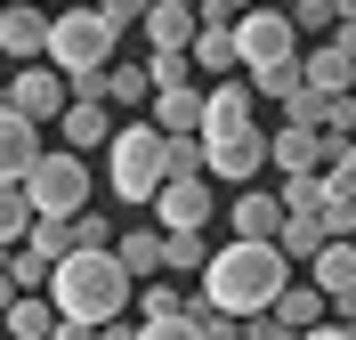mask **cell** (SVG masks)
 Returning a JSON list of instances; mask_svg holds the SVG:
<instances>
[{
	"instance_id": "6da1fadb",
	"label": "cell",
	"mask_w": 356,
	"mask_h": 340,
	"mask_svg": "<svg viewBox=\"0 0 356 340\" xmlns=\"http://www.w3.org/2000/svg\"><path fill=\"white\" fill-rule=\"evenodd\" d=\"M291 284V259L275 243H219L211 251V268H202V300L211 308H227V316H267L275 308V292Z\"/></svg>"
},
{
	"instance_id": "7a4b0ae2",
	"label": "cell",
	"mask_w": 356,
	"mask_h": 340,
	"mask_svg": "<svg viewBox=\"0 0 356 340\" xmlns=\"http://www.w3.org/2000/svg\"><path fill=\"white\" fill-rule=\"evenodd\" d=\"M49 300H57V316H73V324H113L138 300V275L122 268L113 251H65V259L49 268Z\"/></svg>"
},
{
	"instance_id": "3957f363",
	"label": "cell",
	"mask_w": 356,
	"mask_h": 340,
	"mask_svg": "<svg viewBox=\"0 0 356 340\" xmlns=\"http://www.w3.org/2000/svg\"><path fill=\"white\" fill-rule=\"evenodd\" d=\"M106 179H113V203H154L162 179H170V138L154 122H130V130L106 138Z\"/></svg>"
},
{
	"instance_id": "277c9868",
	"label": "cell",
	"mask_w": 356,
	"mask_h": 340,
	"mask_svg": "<svg viewBox=\"0 0 356 340\" xmlns=\"http://www.w3.org/2000/svg\"><path fill=\"white\" fill-rule=\"evenodd\" d=\"M113 41H122V24L97 17V8H57V17H49V65L65 73V81L73 73H106Z\"/></svg>"
},
{
	"instance_id": "5b68a950",
	"label": "cell",
	"mask_w": 356,
	"mask_h": 340,
	"mask_svg": "<svg viewBox=\"0 0 356 340\" xmlns=\"http://www.w3.org/2000/svg\"><path fill=\"white\" fill-rule=\"evenodd\" d=\"M89 154H73V146H49L33 170H24V203H33V219H73V211H89Z\"/></svg>"
},
{
	"instance_id": "8992f818",
	"label": "cell",
	"mask_w": 356,
	"mask_h": 340,
	"mask_svg": "<svg viewBox=\"0 0 356 340\" xmlns=\"http://www.w3.org/2000/svg\"><path fill=\"white\" fill-rule=\"evenodd\" d=\"M235 49H243V73H267V65H284V57H300L291 8H243L235 17Z\"/></svg>"
},
{
	"instance_id": "52a82bcc",
	"label": "cell",
	"mask_w": 356,
	"mask_h": 340,
	"mask_svg": "<svg viewBox=\"0 0 356 340\" xmlns=\"http://www.w3.org/2000/svg\"><path fill=\"white\" fill-rule=\"evenodd\" d=\"M202 170H211V179H235V186H251V170H267V130H259V122L211 130V138H202Z\"/></svg>"
},
{
	"instance_id": "ba28073f",
	"label": "cell",
	"mask_w": 356,
	"mask_h": 340,
	"mask_svg": "<svg viewBox=\"0 0 356 340\" xmlns=\"http://www.w3.org/2000/svg\"><path fill=\"white\" fill-rule=\"evenodd\" d=\"M146 211H154L162 235H202L211 227V179H162V195Z\"/></svg>"
},
{
	"instance_id": "9c48e42d",
	"label": "cell",
	"mask_w": 356,
	"mask_h": 340,
	"mask_svg": "<svg viewBox=\"0 0 356 340\" xmlns=\"http://www.w3.org/2000/svg\"><path fill=\"white\" fill-rule=\"evenodd\" d=\"M8 106H17L24 122H49V113H65V106H73V81L49 65V57H41V65H17V81H8Z\"/></svg>"
},
{
	"instance_id": "30bf717a",
	"label": "cell",
	"mask_w": 356,
	"mask_h": 340,
	"mask_svg": "<svg viewBox=\"0 0 356 340\" xmlns=\"http://www.w3.org/2000/svg\"><path fill=\"white\" fill-rule=\"evenodd\" d=\"M0 57H17V65L49 57V8L41 0H0Z\"/></svg>"
},
{
	"instance_id": "8fae6325",
	"label": "cell",
	"mask_w": 356,
	"mask_h": 340,
	"mask_svg": "<svg viewBox=\"0 0 356 340\" xmlns=\"http://www.w3.org/2000/svg\"><path fill=\"white\" fill-rule=\"evenodd\" d=\"M41 162V122H24L0 90V186H24V170Z\"/></svg>"
},
{
	"instance_id": "7c38bea8",
	"label": "cell",
	"mask_w": 356,
	"mask_h": 340,
	"mask_svg": "<svg viewBox=\"0 0 356 340\" xmlns=\"http://www.w3.org/2000/svg\"><path fill=\"white\" fill-rule=\"evenodd\" d=\"M267 170H332V138L316 122H284L267 138Z\"/></svg>"
},
{
	"instance_id": "4fadbf2b",
	"label": "cell",
	"mask_w": 356,
	"mask_h": 340,
	"mask_svg": "<svg viewBox=\"0 0 356 340\" xmlns=\"http://www.w3.org/2000/svg\"><path fill=\"white\" fill-rule=\"evenodd\" d=\"M195 49H186V57H195V65L202 73H219V81H227V73H243V49H235V17H219V8H195Z\"/></svg>"
},
{
	"instance_id": "5bb4252c",
	"label": "cell",
	"mask_w": 356,
	"mask_h": 340,
	"mask_svg": "<svg viewBox=\"0 0 356 340\" xmlns=\"http://www.w3.org/2000/svg\"><path fill=\"white\" fill-rule=\"evenodd\" d=\"M146 122H154L162 138H202V90H195V81H178V90H154Z\"/></svg>"
},
{
	"instance_id": "9a60e30c",
	"label": "cell",
	"mask_w": 356,
	"mask_h": 340,
	"mask_svg": "<svg viewBox=\"0 0 356 340\" xmlns=\"http://www.w3.org/2000/svg\"><path fill=\"white\" fill-rule=\"evenodd\" d=\"M300 65H308V90H316V97L356 90V49H340V41H308V49H300Z\"/></svg>"
},
{
	"instance_id": "2e32d148",
	"label": "cell",
	"mask_w": 356,
	"mask_h": 340,
	"mask_svg": "<svg viewBox=\"0 0 356 340\" xmlns=\"http://www.w3.org/2000/svg\"><path fill=\"white\" fill-rule=\"evenodd\" d=\"M195 8H178V0H154L146 17H138V33H146V49H195Z\"/></svg>"
},
{
	"instance_id": "e0dca14e",
	"label": "cell",
	"mask_w": 356,
	"mask_h": 340,
	"mask_svg": "<svg viewBox=\"0 0 356 340\" xmlns=\"http://www.w3.org/2000/svg\"><path fill=\"white\" fill-rule=\"evenodd\" d=\"M332 316V300L316 292L308 275H300V284H284V292H275V324H284V332H316V324Z\"/></svg>"
},
{
	"instance_id": "ac0fdd59",
	"label": "cell",
	"mask_w": 356,
	"mask_h": 340,
	"mask_svg": "<svg viewBox=\"0 0 356 340\" xmlns=\"http://www.w3.org/2000/svg\"><path fill=\"white\" fill-rule=\"evenodd\" d=\"M308 284H316L324 300H348V292H356V243H324V251L308 259Z\"/></svg>"
},
{
	"instance_id": "d6986e66",
	"label": "cell",
	"mask_w": 356,
	"mask_h": 340,
	"mask_svg": "<svg viewBox=\"0 0 356 340\" xmlns=\"http://www.w3.org/2000/svg\"><path fill=\"white\" fill-rule=\"evenodd\" d=\"M275 227H284V203L259 195V186H243V195H235V235H243V243H275Z\"/></svg>"
},
{
	"instance_id": "ffe728a7",
	"label": "cell",
	"mask_w": 356,
	"mask_h": 340,
	"mask_svg": "<svg viewBox=\"0 0 356 340\" xmlns=\"http://www.w3.org/2000/svg\"><path fill=\"white\" fill-rule=\"evenodd\" d=\"M130 308H138V324H154V316H195L202 300H186V292H178V275H146Z\"/></svg>"
},
{
	"instance_id": "44dd1931",
	"label": "cell",
	"mask_w": 356,
	"mask_h": 340,
	"mask_svg": "<svg viewBox=\"0 0 356 340\" xmlns=\"http://www.w3.org/2000/svg\"><path fill=\"white\" fill-rule=\"evenodd\" d=\"M113 259L146 284V275H162V227H130V235H113Z\"/></svg>"
},
{
	"instance_id": "7402d4cb",
	"label": "cell",
	"mask_w": 356,
	"mask_h": 340,
	"mask_svg": "<svg viewBox=\"0 0 356 340\" xmlns=\"http://www.w3.org/2000/svg\"><path fill=\"white\" fill-rule=\"evenodd\" d=\"M275 251L308 268L316 251H324V219H316V211H284V227H275Z\"/></svg>"
},
{
	"instance_id": "603a6c76",
	"label": "cell",
	"mask_w": 356,
	"mask_h": 340,
	"mask_svg": "<svg viewBox=\"0 0 356 340\" xmlns=\"http://www.w3.org/2000/svg\"><path fill=\"white\" fill-rule=\"evenodd\" d=\"M57 130H65L73 154H89V146H106V138H113V113H106V106H65V113H57Z\"/></svg>"
},
{
	"instance_id": "cb8c5ba5",
	"label": "cell",
	"mask_w": 356,
	"mask_h": 340,
	"mask_svg": "<svg viewBox=\"0 0 356 340\" xmlns=\"http://www.w3.org/2000/svg\"><path fill=\"white\" fill-rule=\"evenodd\" d=\"M8 340H49L57 332V300H41V292H17V308H8Z\"/></svg>"
},
{
	"instance_id": "d4e9b609",
	"label": "cell",
	"mask_w": 356,
	"mask_h": 340,
	"mask_svg": "<svg viewBox=\"0 0 356 340\" xmlns=\"http://www.w3.org/2000/svg\"><path fill=\"white\" fill-rule=\"evenodd\" d=\"M106 106H154V73L146 65H106Z\"/></svg>"
},
{
	"instance_id": "484cf974",
	"label": "cell",
	"mask_w": 356,
	"mask_h": 340,
	"mask_svg": "<svg viewBox=\"0 0 356 340\" xmlns=\"http://www.w3.org/2000/svg\"><path fill=\"white\" fill-rule=\"evenodd\" d=\"M202 268H211L202 235H162V275H202Z\"/></svg>"
},
{
	"instance_id": "4316f807",
	"label": "cell",
	"mask_w": 356,
	"mask_h": 340,
	"mask_svg": "<svg viewBox=\"0 0 356 340\" xmlns=\"http://www.w3.org/2000/svg\"><path fill=\"white\" fill-rule=\"evenodd\" d=\"M316 130L332 138V146H340V138H356V90H332V97H316Z\"/></svg>"
},
{
	"instance_id": "83f0119b",
	"label": "cell",
	"mask_w": 356,
	"mask_h": 340,
	"mask_svg": "<svg viewBox=\"0 0 356 340\" xmlns=\"http://www.w3.org/2000/svg\"><path fill=\"white\" fill-rule=\"evenodd\" d=\"M251 90H259V97H284V106H291V97L308 90V65H300V57H284V65H267V73H251Z\"/></svg>"
},
{
	"instance_id": "f1b7e54d",
	"label": "cell",
	"mask_w": 356,
	"mask_h": 340,
	"mask_svg": "<svg viewBox=\"0 0 356 340\" xmlns=\"http://www.w3.org/2000/svg\"><path fill=\"white\" fill-rule=\"evenodd\" d=\"M275 203H284V211H324V170H284Z\"/></svg>"
},
{
	"instance_id": "f546056e",
	"label": "cell",
	"mask_w": 356,
	"mask_h": 340,
	"mask_svg": "<svg viewBox=\"0 0 356 340\" xmlns=\"http://www.w3.org/2000/svg\"><path fill=\"white\" fill-rule=\"evenodd\" d=\"M324 243H356V195H332V179H324Z\"/></svg>"
},
{
	"instance_id": "4dcf8cb0",
	"label": "cell",
	"mask_w": 356,
	"mask_h": 340,
	"mask_svg": "<svg viewBox=\"0 0 356 340\" xmlns=\"http://www.w3.org/2000/svg\"><path fill=\"white\" fill-rule=\"evenodd\" d=\"M24 227H33L24 186H0V251H17V243H24Z\"/></svg>"
},
{
	"instance_id": "1f68e13d",
	"label": "cell",
	"mask_w": 356,
	"mask_h": 340,
	"mask_svg": "<svg viewBox=\"0 0 356 340\" xmlns=\"http://www.w3.org/2000/svg\"><path fill=\"white\" fill-rule=\"evenodd\" d=\"M24 243L41 251L49 268H57V259H65V251H73V219H33V227H24Z\"/></svg>"
},
{
	"instance_id": "d6a6232c",
	"label": "cell",
	"mask_w": 356,
	"mask_h": 340,
	"mask_svg": "<svg viewBox=\"0 0 356 340\" xmlns=\"http://www.w3.org/2000/svg\"><path fill=\"white\" fill-rule=\"evenodd\" d=\"M0 259H8V275H17V292H49V259L33 243H17V251H0Z\"/></svg>"
},
{
	"instance_id": "836d02e7",
	"label": "cell",
	"mask_w": 356,
	"mask_h": 340,
	"mask_svg": "<svg viewBox=\"0 0 356 340\" xmlns=\"http://www.w3.org/2000/svg\"><path fill=\"white\" fill-rule=\"evenodd\" d=\"M146 73H154V90H178V81L195 73V57H186V49H146Z\"/></svg>"
},
{
	"instance_id": "e575fe53",
	"label": "cell",
	"mask_w": 356,
	"mask_h": 340,
	"mask_svg": "<svg viewBox=\"0 0 356 340\" xmlns=\"http://www.w3.org/2000/svg\"><path fill=\"white\" fill-rule=\"evenodd\" d=\"M73 251H113V227L97 211H73Z\"/></svg>"
},
{
	"instance_id": "d590c367",
	"label": "cell",
	"mask_w": 356,
	"mask_h": 340,
	"mask_svg": "<svg viewBox=\"0 0 356 340\" xmlns=\"http://www.w3.org/2000/svg\"><path fill=\"white\" fill-rule=\"evenodd\" d=\"M324 179H332V195H356V138L332 146V170H324Z\"/></svg>"
},
{
	"instance_id": "8d00e7d4",
	"label": "cell",
	"mask_w": 356,
	"mask_h": 340,
	"mask_svg": "<svg viewBox=\"0 0 356 340\" xmlns=\"http://www.w3.org/2000/svg\"><path fill=\"white\" fill-rule=\"evenodd\" d=\"M291 24H300V33H332L340 8H332V0H300V8H291Z\"/></svg>"
},
{
	"instance_id": "74e56055",
	"label": "cell",
	"mask_w": 356,
	"mask_h": 340,
	"mask_svg": "<svg viewBox=\"0 0 356 340\" xmlns=\"http://www.w3.org/2000/svg\"><path fill=\"white\" fill-rule=\"evenodd\" d=\"M138 340H202L195 316H154V324H138Z\"/></svg>"
},
{
	"instance_id": "f35d334b",
	"label": "cell",
	"mask_w": 356,
	"mask_h": 340,
	"mask_svg": "<svg viewBox=\"0 0 356 340\" xmlns=\"http://www.w3.org/2000/svg\"><path fill=\"white\" fill-rule=\"evenodd\" d=\"M243 340H300V332H284V324H275V308H267V316H243Z\"/></svg>"
},
{
	"instance_id": "ab89813d",
	"label": "cell",
	"mask_w": 356,
	"mask_h": 340,
	"mask_svg": "<svg viewBox=\"0 0 356 340\" xmlns=\"http://www.w3.org/2000/svg\"><path fill=\"white\" fill-rule=\"evenodd\" d=\"M146 8H154V0H97V17H113V24H138Z\"/></svg>"
},
{
	"instance_id": "60d3db41",
	"label": "cell",
	"mask_w": 356,
	"mask_h": 340,
	"mask_svg": "<svg viewBox=\"0 0 356 340\" xmlns=\"http://www.w3.org/2000/svg\"><path fill=\"white\" fill-rule=\"evenodd\" d=\"M300 340H356V332H348V324H340V316H324V324H316V332H300Z\"/></svg>"
},
{
	"instance_id": "b9f144b4",
	"label": "cell",
	"mask_w": 356,
	"mask_h": 340,
	"mask_svg": "<svg viewBox=\"0 0 356 340\" xmlns=\"http://www.w3.org/2000/svg\"><path fill=\"white\" fill-rule=\"evenodd\" d=\"M89 340H138V324H122V316H113V324H97Z\"/></svg>"
},
{
	"instance_id": "7bdbcfd3",
	"label": "cell",
	"mask_w": 356,
	"mask_h": 340,
	"mask_svg": "<svg viewBox=\"0 0 356 340\" xmlns=\"http://www.w3.org/2000/svg\"><path fill=\"white\" fill-rule=\"evenodd\" d=\"M89 332H97V324H73V316H57V332H49V340H89Z\"/></svg>"
},
{
	"instance_id": "ee69618b",
	"label": "cell",
	"mask_w": 356,
	"mask_h": 340,
	"mask_svg": "<svg viewBox=\"0 0 356 340\" xmlns=\"http://www.w3.org/2000/svg\"><path fill=\"white\" fill-rule=\"evenodd\" d=\"M17 308V275H8V259H0V316Z\"/></svg>"
},
{
	"instance_id": "f6af8a7d",
	"label": "cell",
	"mask_w": 356,
	"mask_h": 340,
	"mask_svg": "<svg viewBox=\"0 0 356 340\" xmlns=\"http://www.w3.org/2000/svg\"><path fill=\"white\" fill-rule=\"evenodd\" d=\"M202 8H219V17H243V8H259V0H202Z\"/></svg>"
},
{
	"instance_id": "bcb514c9",
	"label": "cell",
	"mask_w": 356,
	"mask_h": 340,
	"mask_svg": "<svg viewBox=\"0 0 356 340\" xmlns=\"http://www.w3.org/2000/svg\"><path fill=\"white\" fill-rule=\"evenodd\" d=\"M178 8H202V0H178Z\"/></svg>"
}]
</instances>
